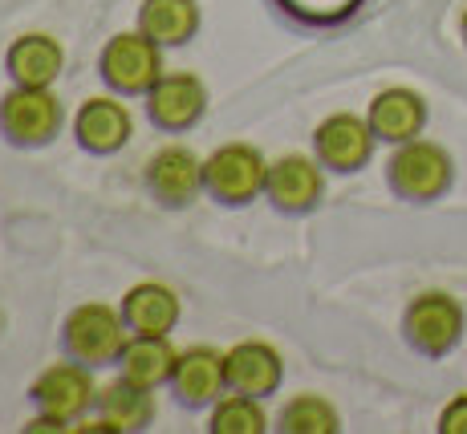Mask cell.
<instances>
[{
	"mask_svg": "<svg viewBox=\"0 0 467 434\" xmlns=\"http://www.w3.org/2000/svg\"><path fill=\"white\" fill-rule=\"evenodd\" d=\"M451 183H455V159L431 139L402 142L386 159V187L402 203H435V199L451 191Z\"/></svg>",
	"mask_w": 467,
	"mask_h": 434,
	"instance_id": "6da1fadb",
	"label": "cell"
},
{
	"mask_svg": "<svg viewBox=\"0 0 467 434\" xmlns=\"http://www.w3.org/2000/svg\"><path fill=\"white\" fill-rule=\"evenodd\" d=\"M127 337H130V329L122 321V313L102 301L78 305L66 316V325H61V349H66V357L82 361L89 369L114 366L122 346H127Z\"/></svg>",
	"mask_w": 467,
	"mask_h": 434,
	"instance_id": "7a4b0ae2",
	"label": "cell"
},
{
	"mask_svg": "<svg viewBox=\"0 0 467 434\" xmlns=\"http://www.w3.org/2000/svg\"><path fill=\"white\" fill-rule=\"evenodd\" d=\"M163 45H155L142 29L119 33L102 45L98 57V78L106 81V89L119 98H147V89L163 78Z\"/></svg>",
	"mask_w": 467,
	"mask_h": 434,
	"instance_id": "3957f363",
	"label": "cell"
},
{
	"mask_svg": "<svg viewBox=\"0 0 467 434\" xmlns=\"http://www.w3.org/2000/svg\"><path fill=\"white\" fill-rule=\"evenodd\" d=\"M66 110L53 86H13L0 98V134L21 150H37L57 139Z\"/></svg>",
	"mask_w": 467,
	"mask_h": 434,
	"instance_id": "277c9868",
	"label": "cell"
},
{
	"mask_svg": "<svg viewBox=\"0 0 467 434\" xmlns=\"http://www.w3.org/2000/svg\"><path fill=\"white\" fill-rule=\"evenodd\" d=\"M268 179V159L248 142H228L215 147L203 159V191L223 207H244L256 195H265Z\"/></svg>",
	"mask_w": 467,
	"mask_h": 434,
	"instance_id": "5b68a950",
	"label": "cell"
},
{
	"mask_svg": "<svg viewBox=\"0 0 467 434\" xmlns=\"http://www.w3.org/2000/svg\"><path fill=\"white\" fill-rule=\"evenodd\" d=\"M94 398H98V386H94V377H89V366H82V361H74V357L45 366L29 386L33 410L66 422L69 430H74V422H82L86 414L94 410Z\"/></svg>",
	"mask_w": 467,
	"mask_h": 434,
	"instance_id": "8992f818",
	"label": "cell"
},
{
	"mask_svg": "<svg viewBox=\"0 0 467 434\" xmlns=\"http://www.w3.org/2000/svg\"><path fill=\"white\" fill-rule=\"evenodd\" d=\"M463 305L451 293H423L402 313V337L423 357H447L463 341Z\"/></svg>",
	"mask_w": 467,
	"mask_h": 434,
	"instance_id": "52a82bcc",
	"label": "cell"
},
{
	"mask_svg": "<svg viewBox=\"0 0 467 434\" xmlns=\"http://www.w3.org/2000/svg\"><path fill=\"white\" fill-rule=\"evenodd\" d=\"M374 147H379V139H374L370 122L346 110L321 119L313 130V155L334 175H358L374 159Z\"/></svg>",
	"mask_w": 467,
	"mask_h": 434,
	"instance_id": "ba28073f",
	"label": "cell"
},
{
	"mask_svg": "<svg viewBox=\"0 0 467 434\" xmlns=\"http://www.w3.org/2000/svg\"><path fill=\"white\" fill-rule=\"evenodd\" d=\"M326 195V167L317 155H281L268 162L265 199L281 215H309Z\"/></svg>",
	"mask_w": 467,
	"mask_h": 434,
	"instance_id": "9c48e42d",
	"label": "cell"
},
{
	"mask_svg": "<svg viewBox=\"0 0 467 434\" xmlns=\"http://www.w3.org/2000/svg\"><path fill=\"white\" fill-rule=\"evenodd\" d=\"M208 114V86L195 74L179 69V74H163L147 89V119L167 134H183Z\"/></svg>",
	"mask_w": 467,
	"mask_h": 434,
	"instance_id": "30bf717a",
	"label": "cell"
},
{
	"mask_svg": "<svg viewBox=\"0 0 467 434\" xmlns=\"http://www.w3.org/2000/svg\"><path fill=\"white\" fill-rule=\"evenodd\" d=\"M147 191L163 207H187L203 191V159L183 142H167L147 159Z\"/></svg>",
	"mask_w": 467,
	"mask_h": 434,
	"instance_id": "8fae6325",
	"label": "cell"
},
{
	"mask_svg": "<svg viewBox=\"0 0 467 434\" xmlns=\"http://www.w3.org/2000/svg\"><path fill=\"white\" fill-rule=\"evenodd\" d=\"M94 410L98 422H89L82 430L94 434H134V430H147L155 422V390L147 386H134L130 377H114V382L98 386L94 398Z\"/></svg>",
	"mask_w": 467,
	"mask_h": 434,
	"instance_id": "7c38bea8",
	"label": "cell"
},
{
	"mask_svg": "<svg viewBox=\"0 0 467 434\" xmlns=\"http://www.w3.org/2000/svg\"><path fill=\"white\" fill-rule=\"evenodd\" d=\"M171 394L183 410H208L223 394H228V377H223V354L212 346L183 349L171 374Z\"/></svg>",
	"mask_w": 467,
	"mask_h": 434,
	"instance_id": "4fadbf2b",
	"label": "cell"
},
{
	"mask_svg": "<svg viewBox=\"0 0 467 434\" xmlns=\"http://www.w3.org/2000/svg\"><path fill=\"white\" fill-rule=\"evenodd\" d=\"M130 134H134V119L119 94L89 98L74 114V139L86 155H114V150H122L130 142Z\"/></svg>",
	"mask_w": 467,
	"mask_h": 434,
	"instance_id": "5bb4252c",
	"label": "cell"
},
{
	"mask_svg": "<svg viewBox=\"0 0 467 434\" xmlns=\"http://www.w3.org/2000/svg\"><path fill=\"white\" fill-rule=\"evenodd\" d=\"M366 122H370L374 139L386 142V147H402V142H410V139H423L427 98L419 94V89H407V86L379 89V94L370 98Z\"/></svg>",
	"mask_w": 467,
	"mask_h": 434,
	"instance_id": "9a60e30c",
	"label": "cell"
},
{
	"mask_svg": "<svg viewBox=\"0 0 467 434\" xmlns=\"http://www.w3.org/2000/svg\"><path fill=\"white\" fill-rule=\"evenodd\" d=\"M223 377H228V390L268 398L281 390L285 361L268 341H236V346L223 354Z\"/></svg>",
	"mask_w": 467,
	"mask_h": 434,
	"instance_id": "2e32d148",
	"label": "cell"
},
{
	"mask_svg": "<svg viewBox=\"0 0 467 434\" xmlns=\"http://www.w3.org/2000/svg\"><path fill=\"white\" fill-rule=\"evenodd\" d=\"M119 313H122V321H127L130 333L171 337V333H175V325H179V313H183V305H179L175 288L159 284V280H139V284L127 288Z\"/></svg>",
	"mask_w": 467,
	"mask_h": 434,
	"instance_id": "e0dca14e",
	"label": "cell"
},
{
	"mask_svg": "<svg viewBox=\"0 0 467 434\" xmlns=\"http://www.w3.org/2000/svg\"><path fill=\"white\" fill-rule=\"evenodd\" d=\"M5 69L13 78V86H53L66 69V49L49 33H25L8 45Z\"/></svg>",
	"mask_w": 467,
	"mask_h": 434,
	"instance_id": "ac0fdd59",
	"label": "cell"
},
{
	"mask_svg": "<svg viewBox=\"0 0 467 434\" xmlns=\"http://www.w3.org/2000/svg\"><path fill=\"white\" fill-rule=\"evenodd\" d=\"M179 349L171 346V337H150V333H130L127 346L119 354V374L130 377L134 386H147V390H159V386H171V374H175Z\"/></svg>",
	"mask_w": 467,
	"mask_h": 434,
	"instance_id": "d6986e66",
	"label": "cell"
},
{
	"mask_svg": "<svg viewBox=\"0 0 467 434\" xmlns=\"http://www.w3.org/2000/svg\"><path fill=\"white\" fill-rule=\"evenodd\" d=\"M139 29L155 45H187L200 33V5L195 0H142L139 5Z\"/></svg>",
	"mask_w": 467,
	"mask_h": 434,
	"instance_id": "ffe728a7",
	"label": "cell"
},
{
	"mask_svg": "<svg viewBox=\"0 0 467 434\" xmlns=\"http://www.w3.org/2000/svg\"><path fill=\"white\" fill-rule=\"evenodd\" d=\"M276 430L285 434H337L341 430V414L334 402H326L321 394H297L285 402Z\"/></svg>",
	"mask_w": 467,
	"mask_h": 434,
	"instance_id": "44dd1931",
	"label": "cell"
},
{
	"mask_svg": "<svg viewBox=\"0 0 467 434\" xmlns=\"http://www.w3.org/2000/svg\"><path fill=\"white\" fill-rule=\"evenodd\" d=\"M260 402H265V398L228 390L220 402L212 406L208 430L212 434H265L268 430V414H265V406Z\"/></svg>",
	"mask_w": 467,
	"mask_h": 434,
	"instance_id": "7402d4cb",
	"label": "cell"
},
{
	"mask_svg": "<svg viewBox=\"0 0 467 434\" xmlns=\"http://www.w3.org/2000/svg\"><path fill=\"white\" fill-rule=\"evenodd\" d=\"M439 434H467V394H455L439 414Z\"/></svg>",
	"mask_w": 467,
	"mask_h": 434,
	"instance_id": "603a6c76",
	"label": "cell"
},
{
	"mask_svg": "<svg viewBox=\"0 0 467 434\" xmlns=\"http://www.w3.org/2000/svg\"><path fill=\"white\" fill-rule=\"evenodd\" d=\"M460 37H463V49H467V13H463V21H460Z\"/></svg>",
	"mask_w": 467,
	"mask_h": 434,
	"instance_id": "cb8c5ba5",
	"label": "cell"
}]
</instances>
